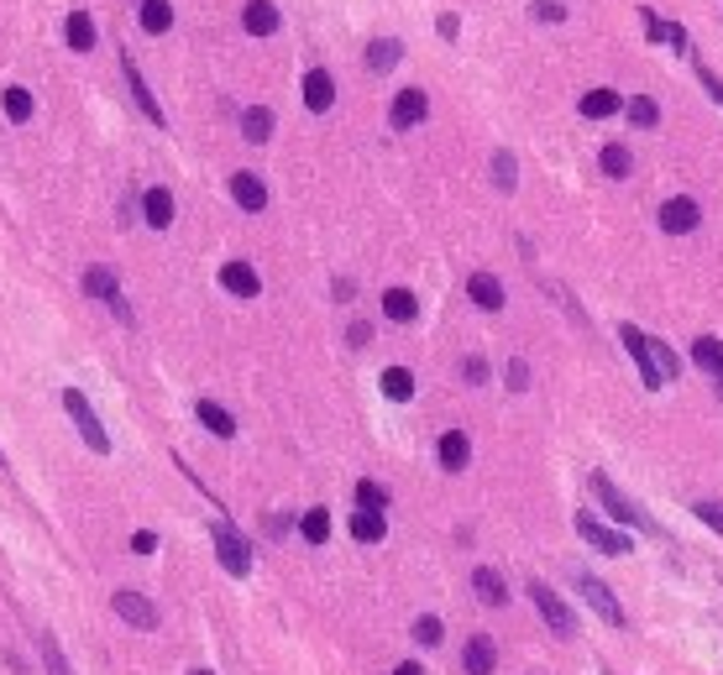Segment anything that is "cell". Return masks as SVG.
<instances>
[{"mask_svg": "<svg viewBox=\"0 0 723 675\" xmlns=\"http://www.w3.org/2000/svg\"><path fill=\"white\" fill-rule=\"evenodd\" d=\"M593 492H597V503L608 508V513H614L618 524H629V529H639V534H656V539H660V524H656V519H650V513H645V508L635 503V498H629V492H618L608 471H593Z\"/></svg>", "mask_w": 723, "mask_h": 675, "instance_id": "1", "label": "cell"}, {"mask_svg": "<svg viewBox=\"0 0 723 675\" xmlns=\"http://www.w3.org/2000/svg\"><path fill=\"white\" fill-rule=\"evenodd\" d=\"M79 288H85L95 304H106L110 315L121 319V325H137V315H131V304H127V294H121V277L110 273V267H85V277H79Z\"/></svg>", "mask_w": 723, "mask_h": 675, "instance_id": "2", "label": "cell"}, {"mask_svg": "<svg viewBox=\"0 0 723 675\" xmlns=\"http://www.w3.org/2000/svg\"><path fill=\"white\" fill-rule=\"evenodd\" d=\"M64 408H68V419H74V429L85 435V445L95 450V456H110V435H106V424H100V414H95V403L79 393V388H64Z\"/></svg>", "mask_w": 723, "mask_h": 675, "instance_id": "3", "label": "cell"}, {"mask_svg": "<svg viewBox=\"0 0 723 675\" xmlns=\"http://www.w3.org/2000/svg\"><path fill=\"white\" fill-rule=\"evenodd\" d=\"M215 539V555H220V566H226V576H252V539L241 534V529H231L226 519L210 529Z\"/></svg>", "mask_w": 723, "mask_h": 675, "instance_id": "4", "label": "cell"}, {"mask_svg": "<svg viewBox=\"0 0 723 675\" xmlns=\"http://www.w3.org/2000/svg\"><path fill=\"white\" fill-rule=\"evenodd\" d=\"M110 612H116L127 629H142V633H152L158 623H163V618H158V608H152L142 591H131V587H121L116 597H110Z\"/></svg>", "mask_w": 723, "mask_h": 675, "instance_id": "5", "label": "cell"}, {"mask_svg": "<svg viewBox=\"0 0 723 675\" xmlns=\"http://www.w3.org/2000/svg\"><path fill=\"white\" fill-rule=\"evenodd\" d=\"M524 587H530V597H535V608H540V618H545V623L555 629V639H576V618H572V608H566V602H561V597H555L545 581H524Z\"/></svg>", "mask_w": 723, "mask_h": 675, "instance_id": "6", "label": "cell"}, {"mask_svg": "<svg viewBox=\"0 0 723 675\" xmlns=\"http://www.w3.org/2000/svg\"><path fill=\"white\" fill-rule=\"evenodd\" d=\"M576 591H582V602L603 618V623H614V629H624V608L614 602V591H608V581H597V576H587V570H576Z\"/></svg>", "mask_w": 723, "mask_h": 675, "instance_id": "7", "label": "cell"}, {"mask_svg": "<svg viewBox=\"0 0 723 675\" xmlns=\"http://www.w3.org/2000/svg\"><path fill=\"white\" fill-rule=\"evenodd\" d=\"M425 116H430V95L409 85V89L393 95V106H388V126H393V131H414Z\"/></svg>", "mask_w": 723, "mask_h": 675, "instance_id": "8", "label": "cell"}, {"mask_svg": "<svg viewBox=\"0 0 723 675\" xmlns=\"http://www.w3.org/2000/svg\"><path fill=\"white\" fill-rule=\"evenodd\" d=\"M618 340H624V351L635 357V367H639V378H645V388H650V393H656V388H666V378H660L656 357H650V336H645L639 325H624V330H618Z\"/></svg>", "mask_w": 723, "mask_h": 675, "instance_id": "9", "label": "cell"}, {"mask_svg": "<svg viewBox=\"0 0 723 675\" xmlns=\"http://www.w3.org/2000/svg\"><path fill=\"white\" fill-rule=\"evenodd\" d=\"M698 226H702V205H698V199L677 194V199H666V205H660V231H666V236H692Z\"/></svg>", "mask_w": 723, "mask_h": 675, "instance_id": "10", "label": "cell"}, {"mask_svg": "<svg viewBox=\"0 0 723 675\" xmlns=\"http://www.w3.org/2000/svg\"><path fill=\"white\" fill-rule=\"evenodd\" d=\"M576 534H582L597 555H629V539H624L618 529H603L597 524V513H576Z\"/></svg>", "mask_w": 723, "mask_h": 675, "instance_id": "11", "label": "cell"}, {"mask_svg": "<svg viewBox=\"0 0 723 675\" xmlns=\"http://www.w3.org/2000/svg\"><path fill=\"white\" fill-rule=\"evenodd\" d=\"M121 74H127V89H131V100L142 106V116H148L152 126H168V116H163V106L152 100V89H148V79H142V68L131 64L127 53H121Z\"/></svg>", "mask_w": 723, "mask_h": 675, "instance_id": "12", "label": "cell"}, {"mask_svg": "<svg viewBox=\"0 0 723 675\" xmlns=\"http://www.w3.org/2000/svg\"><path fill=\"white\" fill-rule=\"evenodd\" d=\"M462 670L467 675H493L498 670V650H493L488 633H472L467 644H462Z\"/></svg>", "mask_w": 723, "mask_h": 675, "instance_id": "13", "label": "cell"}, {"mask_svg": "<svg viewBox=\"0 0 723 675\" xmlns=\"http://www.w3.org/2000/svg\"><path fill=\"white\" fill-rule=\"evenodd\" d=\"M231 199L247 215H262L268 210V184H262L257 173H231Z\"/></svg>", "mask_w": 723, "mask_h": 675, "instance_id": "14", "label": "cell"}, {"mask_svg": "<svg viewBox=\"0 0 723 675\" xmlns=\"http://www.w3.org/2000/svg\"><path fill=\"white\" fill-rule=\"evenodd\" d=\"M220 288L236 294V298H257L262 294V277H257L252 262H226V267H220Z\"/></svg>", "mask_w": 723, "mask_h": 675, "instance_id": "15", "label": "cell"}, {"mask_svg": "<svg viewBox=\"0 0 723 675\" xmlns=\"http://www.w3.org/2000/svg\"><path fill=\"white\" fill-rule=\"evenodd\" d=\"M331 106H336V79H331L325 68H310V74H304V110L325 116Z\"/></svg>", "mask_w": 723, "mask_h": 675, "instance_id": "16", "label": "cell"}, {"mask_svg": "<svg viewBox=\"0 0 723 675\" xmlns=\"http://www.w3.org/2000/svg\"><path fill=\"white\" fill-rule=\"evenodd\" d=\"M472 591H477V602H488V608H504V602H509V581H504L493 566L472 570Z\"/></svg>", "mask_w": 723, "mask_h": 675, "instance_id": "17", "label": "cell"}, {"mask_svg": "<svg viewBox=\"0 0 723 675\" xmlns=\"http://www.w3.org/2000/svg\"><path fill=\"white\" fill-rule=\"evenodd\" d=\"M241 26H247L252 37H273L278 32V5L273 0H247V5H241Z\"/></svg>", "mask_w": 723, "mask_h": 675, "instance_id": "18", "label": "cell"}, {"mask_svg": "<svg viewBox=\"0 0 723 675\" xmlns=\"http://www.w3.org/2000/svg\"><path fill=\"white\" fill-rule=\"evenodd\" d=\"M467 298L477 304V309H488L493 315V309H504V283H498L493 273H472L467 277Z\"/></svg>", "mask_w": 723, "mask_h": 675, "instance_id": "19", "label": "cell"}, {"mask_svg": "<svg viewBox=\"0 0 723 675\" xmlns=\"http://www.w3.org/2000/svg\"><path fill=\"white\" fill-rule=\"evenodd\" d=\"M435 456H441V466H446V471H467L472 440L462 435V429H446V435H441V445H435Z\"/></svg>", "mask_w": 723, "mask_h": 675, "instance_id": "20", "label": "cell"}, {"mask_svg": "<svg viewBox=\"0 0 723 675\" xmlns=\"http://www.w3.org/2000/svg\"><path fill=\"white\" fill-rule=\"evenodd\" d=\"M142 220H148L152 231H168L173 226V194L168 189H148L142 194Z\"/></svg>", "mask_w": 723, "mask_h": 675, "instance_id": "21", "label": "cell"}, {"mask_svg": "<svg viewBox=\"0 0 723 675\" xmlns=\"http://www.w3.org/2000/svg\"><path fill=\"white\" fill-rule=\"evenodd\" d=\"M383 534H388L383 513H372V508H357V513H351V539H357V545H383Z\"/></svg>", "mask_w": 723, "mask_h": 675, "instance_id": "22", "label": "cell"}, {"mask_svg": "<svg viewBox=\"0 0 723 675\" xmlns=\"http://www.w3.org/2000/svg\"><path fill=\"white\" fill-rule=\"evenodd\" d=\"M137 22H142L148 37H163V32L173 26V5L168 0H137Z\"/></svg>", "mask_w": 723, "mask_h": 675, "instance_id": "23", "label": "cell"}, {"mask_svg": "<svg viewBox=\"0 0 723 675\" xmlns=\"http://www.w3.org/2000/svg\"><path fill=\"white\" fill-rule=\"evenodd\" d=\"M576 110H582L587 121H608L614 110H624V100H618L614 89H587V95L576 100Z\"/></svg>", "mask_w": 723, "mask_h": 675, "instance_id": "24", "label": "cell"}, {"mask_svg": "<svg viewBox=\"0 0 723 675\" xmlns=\"http://www.w3.org/2000/svg\"><path fill=\"white\" fill-rule=\"evenodd\" d=\"M194 419L205 424L210 435H220V440H231V435H236V419L226 414V408H220V403H210V398H199V403H194Z\"/></svg>", "mask_w": 723, "mask_h": 675, "instance_id": "25", "label": "cell"}, {"mask_svg": "<svg viewBox=\"0 0 723 675\" xmlns=\"http://www.w3.org/2000/svg\"><path fill=\"white\" fill-rule=\"evenodd\" d=\"M32 639H37V654H43V670H47V675H74V665H68V654L58 650L53 629H37Z\"/></svg>", "mask_w": 723, "mask_h": 675, "instance_id": "26", "label": "cell"}, {"mask_svg": "<svg viewBox=\"0 0 723 675\" xmlns=\"http://www.w3.org/2000/svg\"><path fill=\"white\" fill-rule=\"evenodd\" d=\"M383 315L393 325H409V319H420V298L409 294V288H388L383 294Z\"/></svg>", "mask_w": 723, "mask_h": 675, "instance_id": "27", "label": "cell"}, {"mask_svg": "<svg viewBox=\"0 0 723 675\" xmlns=\"http://www.w3.org/2000/svg\"><path fill=\"white\" fill-rule=\"evenodd\" d=\"M299 534H304V545H325L331 539V508H304L299 513Z\"/></svg>", "mask_w": 723, "mask_h": 675, "instance_id": "28", "label": "cell"}, {"mask_svg": "<svg viewBox=\"0 0 723 675\" xmlns=\"http://www.w3.org/2000/svg\"><path fill=\"white\" fill-rule=\"evenodd\" d=\"M0 106H5V121H16V126H26V121H32V110H37V100H32V89L11 85L5 95H0Z\"/></svg>", "mask_w": 723, "mask_h": 675, "instance_id": "29", "label": "cell"}, {"mask_svg": "<svg viewBox=\"0 0 723 675\" xmlns=\"http://www.w3.org/2000/svg\"><path fill=\"white\" fill-rule=\"evenodd\" d=\"M241 136H247V142H268V136H273V110L268 106L241 110Z\"/></svg>", "mask_w": 723, "mask_h": 675, "instance_id": "30", "label": "cell"}, {"mask_svg": "<svg viewBox=\"0 0 723 675\" xmlns=\"http://www.w3.org/2000/svg\"><path fill=\"white\" fill-rule=\"evenodd\" d=\"M597 168L608 173V178H629L635 157H629V147H624V142H608V147L597 152Z\"/></svg>", "mask_w": 723, "mask_h": 675, "instance_id": "31", "label": "cell"}, {"mask_svg": "<svg viewBox=\"0 0 723 675\" xmlns=\"http://www.w3.org/2000/svg\"><path fill=\"white\" fill-rule=\"evenodd\" d=\"M64 37H68L74 53H89V47H95V22H89L85 11H74V16L64 22Z\"/></svg>", "mask_w": 723, "mask_h": 675, "instance_id": "32", "label": "cell"}, {"mask_svg": "<svg viewBox=\"0 0 723 675\" xmlns=\"http://www.w3.org/2000/svg\"><path fill=\"white\" fill-rule=\"evenodd\" d=\"M399 58H404V47L393 43V37H378V43L367 47V68H372V74H388Z\"/></svg>", "mask_w": 723, "mask_h": 675, "instance_id": "33", "label": "cell"}, {"mask_svg": "<svg viewBox=\"0 0 723 675\" xmlns=\"http://www.w3.org/2000/svg\"><path fill=\"white\" fill-rule=\"evenodd\" d=\"M383 393L393 403H409L414 398V372H409V367H388L383 372Z\"/></svg>", "mask_w": 723, "mask_h": 675, "instance_id": "34", "label": "cell"}, {"mask_svg": "<svg viewBox=\"0 0 723 675\" xmlns=\"http://www.w3.org/2000/svg\"><path fill=\"white\" fill-rule=\"evenodd\" d=\"M692 361H698L702 372H713V378H718V372H723V340L702 336L698 346H692Z\"/></svg>", "mask_w": 723, "mask_h": 675, "instance_id": "35", "label": "cell"}, {"mask_svg": "<svg viewBox=\"0 0 723 675\" xmlns=\"http://www.w3.org/2000/svg\"><path fill=\"white\" fill-rule=\"evenodd\" d=\"M414 644H425V650H435V644H441V639H446V623H441V618H435V612H420V618H414Z\"/></svg>", "mask_w": 723, "mask_h": 675, "instance_id": "36", "label": "cell"}, {"mask_svg": "<svg viewBox=\"0 0 723 675\" xmlns=\"http://www.w3.org/2000/svg\"><path fill=\"white\" fill-rule=\"evenodd\" d=\"M493 184L509 194L519 184V163H514V152H493Z\"/></svg>", "mask_w": 723, "mask_h": 675, "instance_id": "37", "label": "cell"}, {"mask_svg": "<svg viewBox=\"0 0 723 675\" xmlns=\"http://www.w3.org/2000/svg\"><path fill=\"white\" fill-rule=\"evenodd\" d=\"M650 357H656V367H660V378H666V382H671V378H681V357L671 351V346H666V340H656V336H650Z\"/></svg>", "mask_w": 723, "mask_h": 675, "instance_id": "38", "label": "cell"}, {"mask_svg": "<svg viewBox=\"0 0 723 675\" xmlns=\"http://www.w3.org/2000/svg\"><path fill=\"white\" fill-rule=\"evenodd\" d=\"M624 110H629V121H635V126H656V121H660V106L650 100V95H635Z\"/></svg>", "mask_w": 723, "mask_h": 675, "instance_id": "39", "label": "cell"}, {"mask_svg": "<svg viewBox=\"0 0 723 675\" xmlns=\"http://www.w3.org/2000/svg\"><path fill=\"white\" fill-rule=\"evenodd\" d=\"M357 508H372V513H383L388 508V492L378 482H357Z\"/></svg>", "mask_w": 723, "mask_h": 675, "instance_id": "40", "label": "cell"}, {"mask_svg": "<svg viewBox=\"0 0 723 675\" xmlns=\"http://www.w3.org/2000/svg\"><path fill=\"white\" fill-rule=\"evenodd\" d=\"M504 382H509V393H524V388H530V367L514 357L509 367H504Z\"/></svg>", "mask_w": 723, "mask_h": 675, "instance_id": "41", "label": "cell"}, {"mask_svg": "<svg viewBox=\"0 0 723 675\" xmlns=\"http://www.w3.org/2000/svg\"><path fill=\"white\" fill-rule=\"evenodd\" d=\"M692 513H698L708 529H718L723 534V503H708V498H702V503H692Z\"/></svg>", "mask_w": 723, "mask_h": 675, "instance_id": "42", "label": "cell"}, {"mask_svg": "<svg viewBox=\"0 0 723 675\" xmlns=\"http://www.w3.org/2000/svg\"><path fill=\"white\" fill-rule=\"evenodd\" d=\"M462 378H467L472 388H483V382H488V361H483V357H467V361H462Z\"/></svg>", "mask_w": 723, "mask_h": 675, "instance_id": "43", "label": "cell"}, {"mask_svg": "<svg viewBox=\"0 0 723 675\" xmlns=\"http://www.w3.org/2000/svg\"><path fill=\"white\" fill-rule=\"evenodd\" d=\"M698 85H702V89H708V95H713V100L723 106V79H718V74H713L708 64H698Z\"/></svg>", "mask_w": 723, "mask_h": 675, "instance_id": "44", "label": "cell"}, {"mask_svg": "<svg viewBox=\"0 0 723 675\" xmlns=\"http://www.w3.org/2000/svg\"><path fill=\"white\" fill-rule=\"evenodd\" d=\"M131 549H137V555H152V549H158V534H152V529H137V534H131Z\"/></svg>", "mask_w": 723, "mask_h": 675, "instance_id": "45", "label": "cell"}, {"mask_svg": "<svg viewBox=\"0 0 723 675\" xmlns=\"http://www.w3.org/2000/svg\"><path fill=\"white\" fill-rule=\"evenodd\" d=\"M566 11L561 5H551V0H535V22H561Z\"/></svg>", "mask_w": 723, "mask_h": 675, "instance_id": "46", "label": "cell"}, {"mask_svg": "<svg viewBox=\"0 0 723 675\" xmlns=\"http://www.w3.org/2000/svg\"><path fill=\"white\" fill-rule=\"evenodd\" d=\"M346 340H351V346H357V351H362V346H367V340H372V325H362V319H357V325H351V330H346Z\"/></svg>", "mask_w": 723, "mask_h": 675, "instance_id": "47", "label": "cell"}, {"mask_svg": "<svg viewBox=\"0 0 723 675\" xmlns=\"http://www.w3.org/2000/svg\"><path fill=\"white\" fill-rule=\"evenodd\" d=\"M645 32H650V43H666V26H660L656 11H645Z\"/></svg>", "mask_w": 723, "mask_h": 675, "instance_id": "48", "label": "cell"}, {"mask_svg": "<svg viewBox=\"0 0 723 675\" xmlns=\"http://www.w3.org/2000/svg\"><path fill=\"white\" fill-rule=\"evenodd\" d=\"M393 675H425V665L420 660H404V665H393Z\"/></svg>", "mask_w": 723, "mask_h": 675, "instance_id": "49", "label": "cell"}, {"mask_svg": "<svg viewBox=\"0 0 723 675\" xmlns=\"http://www.w3.org/2000/svg\"><path fill=\"white\" fill-rule=\"evenodd\" d=\"M718 398H723V372H718Z\"/></svg>", "mask_w": 723, "mask_h": 675, "instance_id": "50", "label": "cell"}, {"mask_svg": "<svg viewBox=\"0 0 723 675\" xmlns=\"http://www.w3.org/2000/svg\"><path fill=\"white\" fill-rule=\"evenodd\" d=\"M189 675H215V670H189Z\"/></svg>", "mask_w": 723, "mask_h": 675, "instance_id": "51", "label": "cell"}, {"mask_svg": "<svg viewBox=\"0 0 723 675\" xmlns=\"http://www.w3.org/2000/svg\"><path fill=\"white\" fill-rule=\"evenodd\" d=\"M0 466H5V456H0Z\"/></svg>", "mask_w": 723, "mask_h": 675, "instance_id": "52", "label": "cell"}]
</instances>
